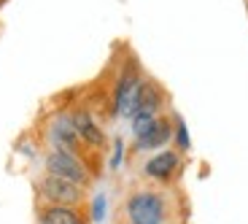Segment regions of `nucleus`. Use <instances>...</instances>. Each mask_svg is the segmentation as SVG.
<instances>
[{"mask_svg":"<svg viewBox=\"0 0 248 224\" xmlns=\"http://www.w3.org/2000/svg\"><path fill=\"white\" fill-rule=\"evenodd\" d=\"M124 211L130 224H165L168 216V206L159 192H132Z\"/></svg>","mask_w":248,"mask_h":224,"instance_id":"f257e3e1","label":"nucleus"},{"mask_svg":"<svg viewBox=\"0 0 248 224\" xmlns=\"http://www.w3.org/2000/svg\"><path fill=\"white\" fill-rule=\"evenodd\" d=\"M38 194L49 203V206H70L78 208L81 200H84V187L73 184V181L57 178V176L46 173L44 178L38 181Z\"/></svg>","mask_w":248,"mask_h":224,"instance_id":"f03ea898","label":"nucleus"},{"mask_svg":"<svg viewBox=\"0 0 248 224\" xmlns=\"http://www.w3.org/2000/svg\"><path fill=\"white\" fill-rule=\"evenodd\" d=\"M46 173L57 176V178H65V181H73L78 187H87L92 181V173L87 170V165L73 154H65V151H51L46 157Z\"/></svg>","mask_w":248,"mask_h":224,"instance_id":"7ed1b4c3","label":"nucleus"},{"mask_svg":"<svg viewBox=\"0 0 248 224\" xmlns=\"http://www.w3.org/2000/svg\"><path fill=\"white\" fill-rule=\"evenodd\" d=\"M140 70L135 65H127L122 70L116 81V92H113V108L111 111L116 116H132V108H135V100H138V92H140Z\"/></svg>","mask_w":248,"mask_h":224,"instance_id":"20e7f679","label":"nucleus"},{"mask_svg":"<svg viewBox=\"0 0 248 224\" xmlns=\"http://www.w3.org/2000/svg\"><path fill=\"white\" fill-rule=\"evenodd\" d=\"M51 144L57 146L54 151H65V154H73L81 160V151H84V141L78 138L76 127L70 125V119H57L51 125Z\"/></svg>","mask_w":248,"mask_h":224,"instance_id":"39448f33","label":"nucleus"},{"mask_svg":"<svg viewBox=\"0 0 248 224\" xmlns=\"http://www.w3.org/2000/svg\"><path fill=\"white\" fill-rule=\"evenodd\" d=\"M68 119H70V125L76 127L78 138H81L87 146H92V149H103V146H106V135H103V130L94 125L92 113H89L87 108H76V111L70 113Z\"/></svg>","mask_w":248,"mask_h":224,"instance_id":"423d86ee","label":"nucleus"},{"mask_svg":"<svg viewBox=\"0 0 248 224\" xmlns=\"http://www.w3.org/2000/svg\"><path fill=\"white\" fill-rule=\"evenodd\" d=\"M181 168V157L175 154V151H159V154H154L149 162H146V176L154 181H170L175 173H178Z\"/></svg>","mask_w":248,"mask_h":224,"instance_id":"0eeeda50","label":"nucleus"},{"mask_svg":"<svg viewBox=\"0 0 248 224\" xmlns=\"http://www.w3.org/2000/svg\"><path fill=\"white\" fill-rule=\"evenodd\" d=\"M159 108H162V89L154 81H143L138 100H135V108H132V116H156Z\"/></svg>","mask_w":248,"mask_h":224,"instance_id":"6e6552de","label":"nucleus"},{"mask_svg":"<svg viewBox=\"0 0 248 224\" xmlns=\"http://www.w3.org/2000/svg\"><path fill=\"white\" fill-rule=\"evenodd\" d=\"M170 135H173V125H170V119L165 116H156L154 127H151L146 135L135 138V149L140 151H151V149H159V146H165L170 141Z\"/></svg>","mask_w":248,"mask_h":224,"instance_id":"1a4fd4ad","label":"nucleus"},{"mask_svg":"<svg viewBox=\"0 0 248 224\" xmlns=\"http://www.w3.org/2000/svg\"><path fill=\"white\" fill-rule=\"evenodd\" d=\"M38 224H87V216L70 206H46L38 213Z\"/></svg>","mask_w":248,"mask_h":224,"instance_id":"9d476101","label":"nucleus"},{"mask_svg":"<svg viewBox=\"0 0 248 224\" xmlns=\"http://www.w3.org/2000/svg\"><path fill=\"white\" fill-rule=\"evenodd\" d=\"M175 146L181 151H189L192 149V141H189V130H186L184 119H175Z\"/></svg>","mask_w":248,"mask_h":224,"instance_id":"9b49d317","label":"nucleus"},{"mask_svg":"<svg viewBox=\"0 0 248 224\" xmlns=\"http://www.w3.org/2000/svg\"><path fill=\"white\" fill-rule=\"evenodd\" d=\"M103 216H106V197H103V194H97V197H94V203H92V219H94V222H100Z\"/></svg>","mask_w":248,"mask_h":224,"instance_id":"f8f14e48","label":"nucleus"},{"mask_svg":"<svg viewBox=\"0 0 248 224\" xmlns=\"http://www.w3.org/2000/svg\"><path fill=\"white\" fill-rule=\"evenodd\" d=\"M119 162H122V141H116V144H113V154H111V168L113 170L119 168Z\"/></svg>","mask_w":248,"mask_h":224,"instance_id":"ddd939ff","label":"nucleus"}]
</instances>
